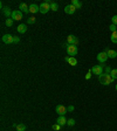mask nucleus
<instances>
[{
  "instance_id": "nucleus-1",
  "label": "nucleus",
  "mask_w": 117,
  "mask_h": 131,
  "mask_svg": "<svg viewBox=\"0 0 117 131\" xmlns=\"http://www.w3.org/2000/svg\"><path fill=\"white\" fill-rule=\"evenodd\" d=\"M98 81L101 82V84H103V85H109L110 83L114 81V79L111 77L110 74L103 73V74H101V75L98 76Z\"/></svg>"
},
{
  "instance_id": "nucleus-2",
  "label": "nucleus",
  "mask_w": 117,
  "mask_h": 131,
  "mask_svg": "<svg viewBox=\"0 0 117 131\" xmlns=\"http://www.w3.org/2000/svg\"><path fill=\"white\" fill-rule=\"evenodd\" d=\"M50 4L52 1H45L40 5V13L42 14H46L48 11H50Z\"/></svg>"
},
{
  "instance_id": "nucleus-3",
  "label": "nucleus",
  "mask_w": 117,
  "mask_h": 131,
  "mask_svg": "<svg viewBox=\"0 0 117 131\" xmlns=\"http://www.w3.org/2000/svg\"><path fill=\"white\" fill-rule=\"evenodd\" d=\"M66 49H67V54H68L70 57H74L77 54V47L74 46V45H68V47Z\"/></svg>"
},
{
  "instance_id": "nucleus-4",
  "label": "nucleus",
  "mask_w": 117,
  "mask_h": 131,
  "mask_svg": "<svg viewBox=\"0 0 117 131\" xmlns=\"http://www.w3.org/2000/svg\"><path fill=\"white\" fill-rule=\"evenodd\" d=\"M109 57H108V54H107V52L104 50V52H101L97 54V61L100 63H104L107 60H108Z\"/></svg>"
},
{
  "instance_id": "nucleus-5",
  "label": "nucleus",
  "mask_w": 117,
  "mask_h": 131,
  "mask_svg": "<svg viewBox=\"0 0 117 131\" xmlns=\"http://www.w3.org/2000/svg\"><path fill=\"white\" fill-rule=\"evenodd\" d=\"M11 19L16 20V21L21 20V19H22V12H21V11H19V9H16V11H13V12H12Z\"/></svg>"
},
{
  "instance_id": "nucleus-6",
  "label": "nucleus",
  "mask_w": 117,
  "mask_h": 131,
  "mask_svg": "<svg viewBox=\"0 0 117 131\" xmlns=\"http://www.w3.org/2000/svg\"><path fill=\"white\" fill-rule=\"evenodd\" d=\"M91 73H94L95 75H101V74H103V66H94L93 68H91Z\"/></svg>"
},
{
  "instance_id": "nucleus-7",
  "label": "nucleus",
  "mask_w": 117,
  "mask_h": 131,
  "mask_svg": "<svg viewBox=\"0 0 117 131\" xmlns=\"http://www.w3.org/2000/svg\"><path fill=\"white\" fill-rule=\"evenodd\" d=\"M67 43L77 46V43H79V39H77L75 35H68V38H67Z\"/></svg>"
},
{
  "instance_id": "nucleus-8",
  "label": "nucleus",
  "mask_w": 117,
  "mask_h": 131,
  "mask_svg": "<svg viewBox=\"0 0 117 131\" xmlns=\"http://www.w3.org/2000/svg\"><path fill=\"white\" fill-rule=\"evenodd\" d=\"M55 110H56V112L60 115V116H65V115L67 114V111H68V110H67V108H66L65 105H61V104H60V105H57Z\"/></svg>"
},
{
  "instance_id": "nucleus-9",
  "label": "nucleus",
  "mask_w": 117,
  "mask_h": 131,
  "mask_svg": "<svg viewBox=\"0 0 117 131\" xmlns=\"http://www.w3.org/2000/svg\"><path fill=\"white\" fill-rule=\"evenodd\" d=\"M13 38L14 36H12L11 34H5V35L3 36V42L4 43H7V45L13 43Z\"/></svg>"
},
{
  "instance_id": "nucleus-10",
  "label": "nucleus",
  "mask_w": 117,
  "mask_h": 131,
  "mask_svg": "<svg viewBox=\"0 0 117 131\" xmlns=\"http://www.w3.org/2000/svg\"><path fill=\"white\" fill-rule=\"evenodd\" d=\"M19 11H21L22 13H30L29 12V6L27 5V4H25V3H21L19 5Z\"/></svg>"
},
{
  "instance_id": "nucleus-11",
  "label": "nucleus",
  "mask_w": 117,
  "mask_h": 131,
  "mask_svg": "<svg viewBox=\"0 0 117 131\" xmlns=\"http://www.w3.org/2000/svg\"><path fill=\"white\" fill-rule=\"evenodd\" d=\"M75 11H76V8L74 7L71 4H70V5H67L65 7V12L67 14H74V13H75Z\"/></svg>"
},
{
  "instance_id": "nucleus-12",
  "label": "nucleus",
  "mask_w": 117,
  "mask_h": 131,
  "mask_svg": "<svg viewBox=\"0 0 117 131\" xmlns=\"http://www.w3.org/2000/svg\"><path fill=\"white\" fill-rule=\"evenodd\" d=\"M29 12L30 13H38V12H40V6H38L36 4L29 5Z\"/></svg>"
},
{
  "instance_id": "nucleus-13",
  "label": "nucleus",
  "mask_w": 117,
  "mask_h": 131,
  "mask_svg": "<svg viewBox=\"0 0 117 131\" xmlns=\"http://www.w3.org/2000/svg\"><path fill=\"white\" fill-rule=\"evenodd\" d=\"M65 60L67 61V62L69 63L70 66H77V60L75 59V57H69V56H67V57H65Z\"/></svg>"
},
{
  "instance_id": "nucleus-14",
  "label": "nucleus",
  "mask_w": 117,
  "mask_h": 131,
  "mask_svg": "<svg viewBox=\"0 0 117 131\" xmlns=\"http://www.w3.org/2000/svg\"><path fill=\"white\" fill-rule=\"evenodd\" d=\"M107 54H108V57L110 59H116L117 57V52L116 50H112V49H105Z\"/></svg>"
},
{
  "instance_id": "nucleus-15",
  "label": "nucleus",
  "mask_w": 117,
  "mask_h": 131,
  "mask_svg": "<svg viewBox=\"0 0 117 131\" xmlns=\"http://www.w3.org/2000/svg\"><path fill=\"white\" fill-rule=\"evenodd\" d=\"M16 30H18L20 34H24V33H26V30H27V27H26L25 24H20L19 26L16 27Z\"/></svg>"
},
{
  "instance_id": "nucleus-16",
  "label": "nucleus",
  "mask_w": 117,
  "mask_h": 131,
  "mask_svg": "<svg viewBox=\"0 0 117 131\" xmlns=\"http://www.w3.org/2000/svg\"><path fill=\"white\" fill-rule=\"evenodd\" d=\"M56 123L59 124V125L63 126V125H66V124H67V119H66L65 116H60V117L56 119Z\"/></svg>"
},
{
  "instance_id": "nucleus-17",
  "label": "nucleus",
  "mask_w": 117,
  "mask_h": 131,
  "mask_svg": "<svg viewBox=\"0 0 117 131\" xmlns=\"http://www.w3.org/2000/svg\"><path fill=\"white\" fill-rule=\"evenodd\" d=\"M3 13L5 14V16L6 18H9V16H12V12H11V8L9 7H5V8H3Z\"/></svg>"
},
{
  "instance_id": "nucleus-18",
  "label": "nucleus",
  "mask_w": 117,
  "mask_h": 131,
  "mask_svg": "<svg viewBox=\"0 0 117 131\" xmlns=\"http://www.w3.org/2000/svg\"><path fill=\"white\" fill-rule=\"evenodd\" d=\"M71 5H73L74 7L76 8V9H79V8L82 7V4L80 3L79 0H73V1H71Z\"/></svg>"
},
{
  "instance_id": "nucleus-19",
  "label": "nucleus",
  "mask_w": 117,
  "mask_h": 131,
  "mask_svg": "<svg viewBox=\"0 0 117 131\" xmlns=\"http://www.w3.org/2000/svg\"><path fill=\"white\" fill-rule=\"evenodd\" d=\"M110 40H111L112 43H117V30H116V32H114V33H111Z\"/></svg>"
},
{
  "instance_id": "nucleus-20",
  "label": "nucleus",
  "mask_w": 117,
  "mask_h": 131,
  "mask_svg": "<svg viewBox=\"0 0 117 131\" xmlns=\"http://www.w3.org/2000/svg\"><path fill=\"white\" fill-rule=\"evenodd\" d=\"M15 128H16V131H26V125H25V124H22V123L18 124Z\"/></svg>"
},
{
  "instance_id": "nucleus-21",
  "label": "nucleus",
  "mask_w": 117,
  "mask_h": 131,
  "mask_svg": "<svg viewBox=\"0 0 117 131\" xmlns=\"http://www.w3.org/2000/svg\"><path fill=\"white\" fill-rule=\"evenodd\" d=\"M50 9H52V11H54V12H56L57 9H59V5H57L56 3H52V4H50Z\"/></svg>"
},
{
  "instance_id": "nucleus-22",
  "label": "nucleus",
  "mask_w": 117,
  "mask_h": 131,
  "mask_svg": "<svg viewBox=\"0 0 117 131\" xmlns=\"http://www.w3.org/2000/svg\"><path fill=\"white\" fill-rule=\"evenodd\" d=\"M13 21H14V20L13 19H9V18H8V19H6V21H5L6 26H7V27H12V26H13Z\"/></svg>"
},
{
  "instance_id": "nucleus-23",
  "label": "nucleus",
  "mask_w": 117,
  "mask_h": 131,
  "mask_svg": "<svg viewBox=\"0 0 117 131\" xmlns=\"http://www.w3.org/2000/svg\"><path fill=\"white\" fill-rule=\"evenodd\" d=\"M110 75H111V77H112L114 80H116V79H117V68H116V69H112L111 73H110Z\"/></svg>"
},
{
  "instance_id": "nucleus-24",
  "label": "nucleus",
  "mask_w": 117,
  "mask_h": 131,
  "mask_svg": "<svg viewBox=\"0 0 117 131\" xmlns=\"http://www.w3.org/2000/svg\"><path fill=\"white\" fill-rule=\"evenodd\" d=\"M67 125H69V126H73V125H75V119H73V118H70V119H68V121H67Z\"/></svg>"
},
{
  "instance_id": "nucleus-25",
  "label": "nucleus",
  "mask_w": 117,
  "mask_h": 131,
  "mask_svg": "<svg viewBox=\"0 0 117 131\" xmlns=\"http://www.w3.org/2000/svg\"><path fill=\"white\" fill-rule=\"evenodd\" d=\"M110 30H111V33H114V32H116V30H117V26H116V25H114V24H111V25H110Z\"/></svg>"
},
{
  "instance_id": "nucleus-26",
  "label": "nucleus",
  "mask_w": 117,
  "mask_h": 131,
  "mask_svg": "<svg viewBox=\"0 0 117 131\" xmlns=\"http://www.w3.org/2000/svg\"><path fill=\"white\" fill-rule=\"evenodd\" d=\"M35 18H33V16H32V18H29V19H28L27 20V24H29V25H33V24H35Z\"/></svg>"
},
{
  "instance_id": "nucleus-27",
  "label": "nucleus",
  "mask_w": 117,
  "mask_h": 131,
  "mask_svg": "<svg viewBox=\"0 0 117 131\" xmlns=\"http://www.w3.org/2000/svg\"><path fill=\"white\" fill-rule=\"evenodd\" d=\"M111 22H112L114 25H116V26H117V15H114V16H112V18H111Z\"/></svg>"
},
{
  "instance_id": "nucleus-28",
  "label": "nucleus",
  "mask_w": 117,
  "mask_h": 131,
  "mask_svg": "<svg viewBox=\"0 0 117 131\" xmlns=\"http://www.w3.org/2000/svg\"><path fill=\"white\" fill-rule=\"evenodd\" d=\"M52 128H53V130H60V129H61V125H59V124L56 123V124H54V125L52 126Z\"/></svg>"
},
{
  "instance_id": "nucleus-29",
  "label": "nucleus",
  "mask_w": 117,
  "mask_h": 131,
  "mask_svg": "<svg viewBox=\"0 0 117 131\" xmlns=\"http://www.w3.org/2000/svg\"><path fill=\"white\" fill-rule=\"evenodd\" d=\"M20 42V39L18 38V36H14L13 38V43H19Z\"/></svg>"
},
{
  "instance_id": "nucleus-30",
  "label": "nucleus",
  "mask_w": 117,
  "mask_h": 131,
  "mask_svg": "<svg viewBox=\"0 0 117 131\" xmlns=\"http://www.w3.org/2000/svg\"><path fill=\"white\" fill-rule=\"evenodd\" d=\"M90 76H91V69H90V70L88 71V74H87V75H86V79H87V80H89V79H90Z\"/></svg>"
},
{
  "instance_id": "nucleus-31",
  "label": "nucleus",
  "mask_w": 117,
  "mask_h": 131,
  "mask_svg": "<svg viewBox=\"0 0 117 131\" xmlns=\"http://www.w3.org/2000/svg\"><path fill=\"white\" fill-rule=\"evenodd\" d=\"M111 70H112V69L110 68V67H105V74H109V73H111Z\"/></svg>"
},
{
  "instance_id": "nucleus-32",
  "label": "nucleus",
  "mask_w": 117,
  "mask_h": 131,
  "mask_svg": "<svg viewBox=\"0 0 117 131\" xmlns=\"http://www.w3.org/2000/svg\"><path fill=\"white\" fill-rule=\"evenodd\" d=\"M74 109H75V108H74L73 105H69L68 108H67V110H68V111H74Z\"/></svg>"
},
{
  "instance_id": "nucleus-33",
  "label": "nucleus",
  "mask_w": 117,
  "mask_h": 131,
  "mask_svg": "<svg viewBox=\"0 0 117 131\" xmlns=\"http://www.w3.org/2000/svg\"><path fill=\"white\" fill-rule=\"evenodd\" d=\"M115 88H116V90H117V84H116V87H115Z\"/></svg>"
}]
</instances>
